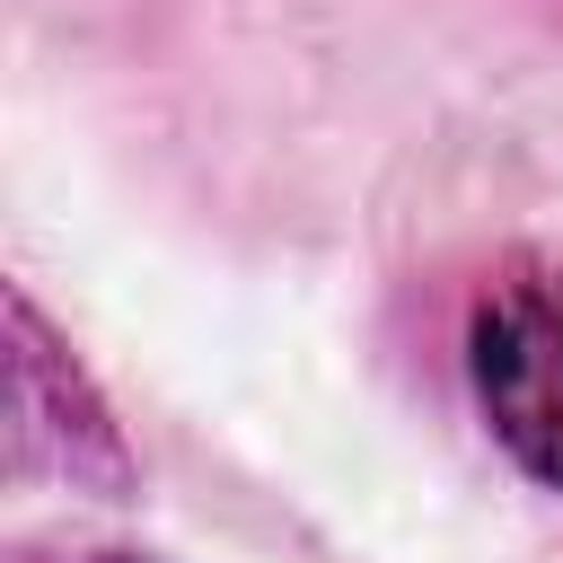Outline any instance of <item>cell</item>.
Returning a JSON list of instances; mask_svg holds the SVG:
<instances>
[{
    "instance_id": "cell-2",
    "label": "cell",
    "mask_w": 563,
    "mask_h": 563,
    "mask_svg": "<svg viewBox=\"0 0 563 563\" xmlns=\"http://www.w3.org/2000/svg\"><path fill=\"white\" fill-rule=\"evenodd\" d=\"M9 334H18V352H9V387H18V466L35 475V466H44V440H62V466H53V475L97 484V493H123V484H132V457H123L114 422L97 413V396H88L79 378H70V396L53 405V334H44V317H35L26 299H9Z\"/></svg>"
},
{
    "instance_id": "cell-1",
    "label": "cell",
    "mask_w": 563,
    "mask_h": 563,
    "mask_svg": "<svg viewBox=\"0 0 563 563\" xmlns=\"http://www.w3.org/2000/svg\"><path fill=\"white\" fill-rule=\"evenodd\" d=\"M466 378L493 422V440L563 493V273L493 282L466 325Z\"/></svg>"
},
{
    "instance_id": "cell-3",
    "label": "cell",
    "mask_w": 563,
    "mask_h": 563,
    "mask_svg": "<svg viewBox=\"0 0 563 563\" xmlns=\"http://www.w3.org/2000/svg\"><path fill=\"white\" fill-rule=\"evenodd\" d=\"M106 563H141V554H106Z\"/></svg>"
}]
</instances>
